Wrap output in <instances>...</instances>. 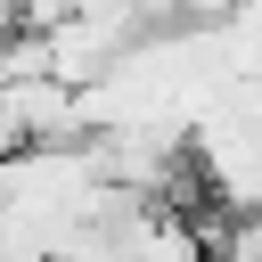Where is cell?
Returning a JSON list of instances; mask_svg holds the SVG:
<instances>
[{"label": "cell", "instance_id": "obj_1", "mask_svg": "<svg viewBox=\"0 0 262 262\" xmlns=\"http://www.w3.org/2000/svg\"><path fill=\"white\" fill-rule=\"evenodd\" d=\"M90 0H16V25H33V33H49V25H66V16H82Z\"/></svg>", "mask_w": 262, "mask_h": 262}]
</instances>
